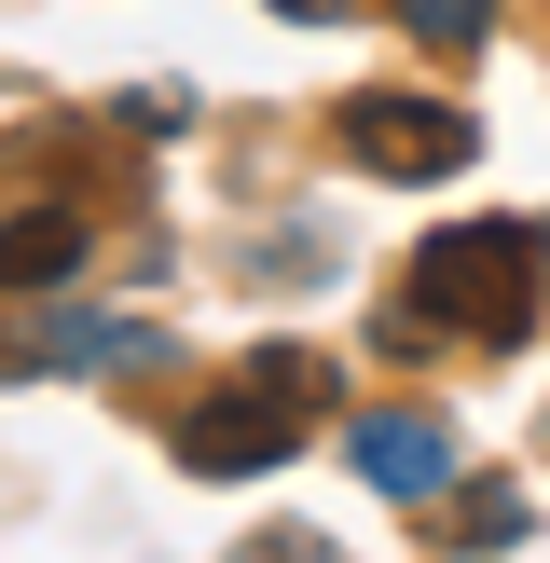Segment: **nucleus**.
I'll return each mask as SVG.
<instances>
[{"instance_id": "obj_5", "label": "nucleus", "mask_w": 550, "mask_h": 563, "mask_svg": "<svg viewBox=\"0 0 550 563\" xmlns=\"http://www.w3.org/2000/svg\"><path fill=\"white\" fill-rule=\"evenodd\" d=\"M82 262V220L69 207H0V289H55Z\"/></svg>"}, {"instance_id": "obj_2", "label": "nucleus", "mask_w": 550, "mask_h": 563, "mask_svg": "<svg viewBox=\"0 0 550 563\" xmlns=\"http://www.w3.org/2000/svg\"><path fill=\"white\" fill-rule=\"evenodd\" d=\"M317 399H330V372H317V357H248V385L193 412V427H179V454L207 467V482H248V467H275V454H289V412H317Z\"/></svg>"}, {"instance_id": "obj_3", "label": "nucleus", "mask_w": 550, "mask_h": 563, "mask_svg": "<svg viewBox=\"0 0 550 563\" xmlns=\"http://www.w3.org/2000/svg\"><path fill=\"white\" fill-rule=\"evenodd\" d=\"M344 152L372 165V179H454V165L482 152V124H468L454 97H358Z\"/></svg>"}, {"instance_id": "obj_6", "label": "nucleus", "mask_w": 550, "mask_h": 563, "mask_svg": "<svg viewBox=\"0 0 550 563\" xmlns=\"http://www.w3.org/2000/svg\"><path fill=\"white\" fill-rule=\"evenodd\" d=\"M399 27H413V42H440V55H468V42L495 27V0H399Z\"/></svg>"}, {"instance_id": "obj_1", "label": "nucleus", "mask_w": 550, "mask_h": 563, "mask_svg": "<svg viewBox=\"0 0 550 563\" xmlns=\"http://www.w3.org/2000/svg\"><path fill=\"white\" fill-rule=\"evenodd\" d=\"M454 330H482V344H522V330H537L522 220H454V234H427V262H413V289H399V344H454Z\"/></svg>"}, {"instance_id": "obj_8", "label": "nucleus", "mask_w": 550, "mask_h": 563, "mask_svg": "<svg viewBox=\"0 0 550 563\" xmlns=\"http://www.w3.org/2000/svg\"><path fill=\"white\" fill-rule=\"evenodd\" d=\"M537 302H550V220H537Z\"/></svg>"}, {"instance_id": "obj_7", "label": "nucleus", "mask_w": 550, "mask_h": 563, "mask_svg": "<svg viewBox=\"0 0 550 563\" xmlns=\"http://www.w3.org/2000/svg\"><path fill=\"white\" fill-rule=\"evenodd\" d=\"M522 522H537V509H522L509 482H495V495H468V537H482V550H495V537H522Z\"/></svg>"}, {"instance_id": "obj_4", "label": "nucleus", "mask_w": 550, "mask_h": 563, "mask_svg": "<svg viewBox=\"0 0 550 563\" xmlns=\"http://www.w3.org/2000/svg\"><path fill=\"white\" fill-rule=\"evenodd\" d=\"M358 482L399 495V509L454 495V427H440V412H372V427H358Z\"/></svg>"}]
</instances>
